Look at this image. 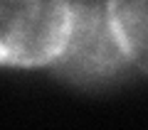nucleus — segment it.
<instances>
[{
    "label": "nucleus",
    "mask_w": 148,
    "mask_h": 130,
    "mask_svg": "<svg viewBox=\"0 0 148 130\" xmlns=\"http://www.w3.org/2000/svg\"><path fill=\"white\" fill-rule=\"evenodd\" d=\"M131 66L109 0H72V25L52 71L74 83H101Z\"/></svg>",
    "instance_id": "1"
},
{
    "label": "nucleus",
    "mask_w": 148,
    "mask_h": 130,
    "mask_svg": "<svg viewBox=\"0 0 148 130\" xmlns=\"http://www.w3.org/2000/svg\"><path fill=\"white\" fill-rule=\"evenodd\" d=\"M131 66L148 74V0H109Z\"/></svg>",
    "instance_id": "3"
},
{
    "label": "nucleus",
    "mask_w": 148,
    "mask_h": 130,
    "mask_svg": "<svg viewBox=\"0 0 148 130\" xmlns=\"http://www.w3.org/2000/svg\"><path fill=\"white\" fill-rule=\"evenodd\" d=\"M72 25V0H0V62L5 66H52Z\"/></svg>",
    "instance_id": "2"
}]
</instances>
